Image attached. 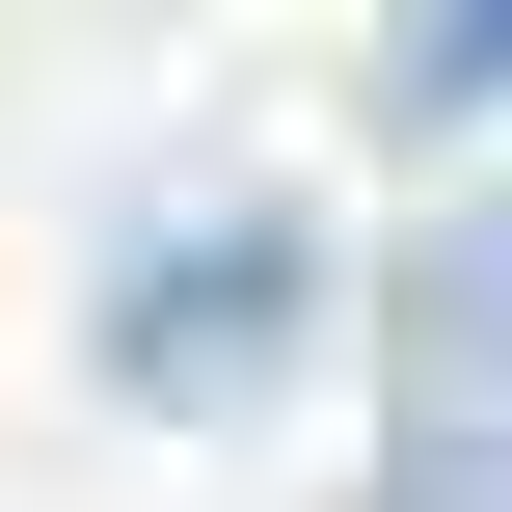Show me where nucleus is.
<instances>
[{
	"label": "nucleus",
	"instance_id": "1",
	"mask_svg": "<svg viewBox=\"0 0 512 512\" xmlns=\"http://www.w3.org/2000/svg\"><path fill=\"white\" fill-rule=\"evenodd\" d=\"M297 297H324L297 216H189V243L108 270V378H135V405H243V378L297 351Z\"/></svg>",
	"mask_w": 512,
	"mask_h": 512
},
{
	"label": "nucleus",
	"instance_id": "2",
	"mask_svg": "<svg viewBox=\"0 0 512 512\" xmlns=\"http://www.w3.org/2000/svg\"><path fill=\"white\" fill-rule=\"evenodd\" d=\"M405 405H486V432H512V162L405 243Z\"/></svg>",
	"mask_w": 512,
	"mask_h": 512
},
{
	"label": "nucleus",
	"instance_id": "3",
	"mask_svg": "<svg viewBox=\"0 0 512 512\" xmlns=\"http://www.w3.org/2000/svg\"><path fill=\"white\" fill-rule=\"evenodd\" d=\"M405 108H512V0H405Z\"/></svg>",
	"mask_w": 512,
	"mask_h": 512
},
{
	"label": "nucleus",
	"instance_id": "4",
	"mask_svg": "<svg viewBox=\"0 0 512 512\" xmlns=\"http://www.w3.org/2000/svg\"><path fill=\"white\" fill-rule=\"evenodd\" d=\"M378 512H512V432H486V405H405V486H378Z\"/></svg>",
	"mask_w": 512,
	"mask_h": 512
}]
</instances>
